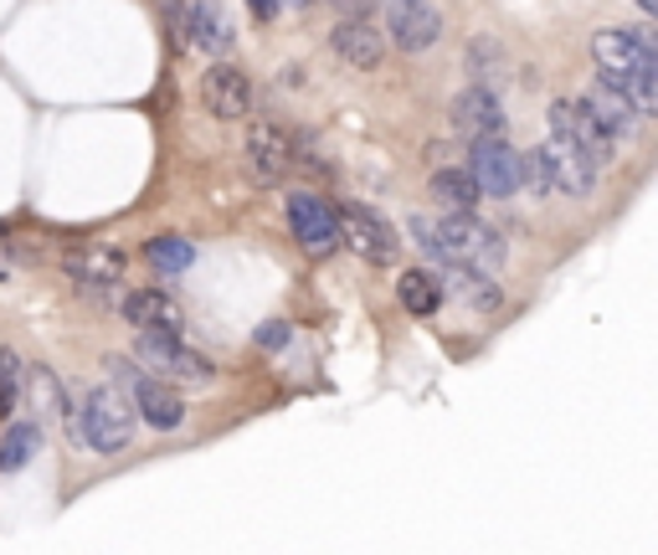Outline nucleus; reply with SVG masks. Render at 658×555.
<instances>
[{
  "instance_id": "obj_1",
  "label": "nucleus",
  "mask_w": 658,
  "mask_h": 555,
  "mask_svg": "<svg viewBox=\"0 0 658 555\" xmlns=\"http://www.w3.org/2000/svg\"><path fill=\"white\" fill-rule=\"evenodd\" d=\"M412 242L427 257H437L443 268H474V273H499L505 268V237L484 226L474 211H448L443 222L433 216H412Z\"/></svg>"
},
{
  "instance_id": "obj_2",
  "label": "nucleus",
  "mask_w": 658,
  "mask_h": 555,
  "mask_svg": "<svg viewBox=\"0 0 658 555\" xmlns=\"http://www.w3.org/2000/svg\"><path fill=\"white\" fill-rule=\"evenodd\" d=\"M67 412V437L93 452H124L135 442V402L119 386H83L62 396Z\"/></svg>"
},
{
  "instance_id": "obj_3",
  "label": "nucleus",
  "mask_w": 658,
  "mask_h": 555,
  "mask_svg": "<svg viewBox=\"0 0 658 555\" xmlns=\"http://www.w3.org/2000/svg\"><path fill=\"white\" fill-rule=\"evenodd\" d=\"M104 365H108V375H114V386H119L124 396L135 402V412L150 421V427L170 433V427H180V421H185V402H180L176 391L164 386L160 375H145L135 361H129V355H108Z\"/></svg>"
},
{
  "instance_id": "obj_4",
  "label": "nucleus",
  "mask_w": 658,
  "mask_h": 555,
  "mask_svg": "<svg viewBox=\"0 0 658 555\" xmlns=\"http://www.w3.org/2000/svg\"><path fill=\"white\" fill-rule=\"evenodd\" d=\"M62 268H67V278H73V288L83 293V299L119 303L124 273H129V257H124L119 247H108V242H88V247H73Z\"/></svg>"
},
{
  "instance_id": "obj_5",
  "label": "nucleus",
  "mask_w": 658,
  "mask_h": 555,
  "mask_svg": "<svg viewBox=\"0 0 658 555\" xmlns=\"http://www.w3.org/2000/svg\"><path fill=\"white\" fill-rule=\"evenodd\" d=\"M135 361H145L150 375H160V381H211V361L195 355L180 340V330H139Z\"/></svg>"
},
{
  "instance_id": "obj_6",
  "label": "nucleus",
  "mask_w": 658,
  "mask_h": 555,
  "mask_svg": "<svg viewBox=\"0 0 658 555\" xmlns=\"http://www.w3.org/2000/svg\"><path fill=\"white\" fill-rule=\"evenodd\" d=\"M284 206H288V226H294V237H299V247L309 257H329V253H340V247H344L340 216H335V206H329L325 195L294 191Z\"/></svg>"
},
{
  "instance_id": "obj_7",
  "label": "nucleus",
  "mask_w": 658,
  "mask_h": 555,
  "mask_svg": "<svg viewBox=\"0 0 658 555\" xmlns=\"http://www.w3.org/2000/svg\"><path fill=\"white\" fill-rule=\"evenodd\" d=\"M335 216H340V237L350 242V247H355L365 263H396V253H402V237H396V226H391L375 206L344 201Z\"/></svg>"
},
{
  "instance_id": "obj_8",
  "label": "nucleus",
  "mask_w": 658,
  "mask_h": 555,
  "mask_svg": "<svg viewBox=\"0 0 658 555\" xmlns=\"http://www.w3.org/2000/svg\"><path fill=\"white\" fill-rule=\"evenodd\" d=\"M592 57L602 62V73H658L654 36L644 26H602L592 36Z\"/></svg>"
},
{
  "instance_id": "obj_9",
  "label": "nucleus",
  "mask_w": 658,
  "mask_h": 555,
  "mask_svg": "<svg viewBox=\"0 0 658 555\" xmlns=\"http://www.w3.org/2000/svg\"><path fill=\"white\" fill-rule=\"evenodd\" d=\"M545 119H551V135H555V139H566V145H576V150H582L597 170L617 154V139L607 135V129H602V124L592 119V114H586L582 98H576V104H571V98H555Z\"/></svg>"
},
{
  "instance_id": "obj_10",
  "label": "nucleus",
  "mask_w": 658,
  "mask_h": 555,
  "mask_svg": "<svg viewBox=\"0 0 658 555\" xmlns=\"http://www.w3.org/2000/svg\"><path fill=\"white\" fill-rule=\"evenodd\" d=\"M468 175L479 181L484 195L509 201V195H520V150H509L505 135L474 139V150H468Z\"/></svg>"
},
{
  "instance_id": "obj_11",
  "label": "nucleus",
  "mask_w": 658,
  "mask_h": 555,
  "mask_svg": "<svg viewBox=\"0 0 658 555\" xmlns=\"http://www.w3.org/2000/svg\"><path fill=\"white\" fill-rule=\"evenodd\" d=\"M535 154H540V170H545L551 195H571V201H582V195L597 191V166H592L576 145H566V139L551 135Z\"/></svg>"
},
{
  "instance_id": "obj_12",
  "label": "nucleus",
  "mask_w": 658,
  "mask_h": 555,
  "mask_svg": "<svg viewBox=\"0 0 658 555\" xmlns=\"http://www.w3.org/2000/svg\"><path fill=\"white\" fill-rule=\"evenodd\" d=\"M386 36L396 52H427V46L443 42V11L433 0H391L386 11Z\"/></svg>"
},
{
  "instance_id": "obj_13",
  "label": "nucleus",
  "mask_w": 658,
  "mask_h": 555,
  "mask_svg": "<svg viewBox=\"0 0 658 555\" xmlns=\"http://www.w3.org/2000/svg\"><path fill=\"white\" fill-rule=\"evenodd\" d=\"M176 26L185 31V46L206 52V57H226L237 46V21L222 0H191V11L180 15Z\"/></svg>"
},
{
  "instance_id": "obj_14",
  "label": "nucleus",
  "mask_w": 658,
  "mask_h": 555,
  "mask_svg": "<svg viewBox=\"0 0 658 555\" xmlns=\"http://www.w3.org/2000/svg\"><path fill=\"white\" fill-rule=\"evenodd\" d=\"M201 98H206V108L222 124H237L253 114V83H247V73L232 67V62H216V67L201 73Z\"/></svg>"
},
{
  "instance_id": "obj_15",
  "label": "nucleus",
  "mask_w": 658,
  "mask_h": 555,
  "mask_svg": "<svg viewBox=\"0 0 658 555\" xmlns=\"http://www.w3.org/2000/svg\"><path fill=\"white\" fill-rule=\"evenodd\" d=\"M242 160H247V175L257 185H284L288 181V135L278 124H253L247 129V145H242Z\"/></svg>"
},
{
  "instance_id": "obj_16",
  "label": "nucleus",
  "mask_w": 658,
  "mask_h": 555,
  "mask_svg": "<svg viewBox=\"0 0 658 555\" xmlns=\"http://www.w3.org/2000/svg\"><path fill=\"white\" fill-rule=\"evenodd\" d=\"M448 114H453V129H458V135H468V139L505 135V108H499V98H494L489 83H474V88H464L448 104Z\"/></svg>"
},
{
  "instance_id": "obj_17",
  "label": "nucleus",
  "mask_w": 658,
  "mask_h": 555,
  "mask_svg": "<svg viewBox=\"0 0 658 555\" xmlns=\"http://www.w3.org/2000/svg\"><path fill=\"white\" fill-rule=\"evenodd\" d=\"M329 46H335V57L360 67V73H371L375 62L386 57V36H381L371 15H344L340 26L329 31Z\"/></svg>"
},
{
  "instance_id": "obj_18",
  "label": "nucleus",
  "mask_w": 658,
  "mask_h": 555,
  "mask_svg": "<svg viewBox=\"0 0 658 555\" xmlns=\"http://www.w3.org/2000/svg\"><path fill=\"white\" fill-rule=\"evenodd\" d=\"M582 108H586V114H592V119H597L613 139L638 135V124H644V114H638V108H633L628 98H623V93L607 83V77H597V83L582 93Z\"/></svg>"
},
{
  "instance_id": "obj_19",
  "label": "nucleus",
  "mask_w": 658,
  "mask_h": 555,
  "mask_svg": "<svg viewBox=\"0 0 658 555\" xmlns=\"http://www.w3.org/2000/svg\"><path fill=\"white\" fill-rule=\"evenodd\" d=\"M119 309L135 330H180V303L164 293V288H135V293H119Z\"/></svg>"
},
{
  "instance_id": "obj_20",
  "label": "nucleus",
  "mask_w": 658,
  "mask_h": 555,
  "mask_svg": "<svg viewBox=\"0 0 658 555\" xmlns=\"http://www.w3.org/2000/svg\"><path fill=\"white\" fill-rule=\"evenodd\" d=\"M443 273L433 268H406L402 278H396V299H402V309H412L417 319H433L437 309H443Z\"/></svg>"
},
{
  "instance_id": "obj_21",
  "label": "nucleus",
  "mask_w": 658,
  "mask_h": 555,
  "mask_svg": "<svg viewBox=\"0 0 658 555\" xmlns=\"http://www.w3.org/2000/svg\"><path fill=\"white\" fill-rule=\"evenodd\" d=\"M433 201H437L443 211H479L484 191H479V181H474L468 170L437 166V170H433Z\"/></svg>"
},
{
  "instance_id": "obj_22",
  "label": "nucleus",
  "mask_w": 658,
  "mask_h": 555,
  "mask_svg": "<svg viewBox=\"0 0 658 555\" xmlns=\"http://www.w3.org/2000/svg\"><path fill=\"white\" fill-rule=\"evenodd\" d=\"M443 288H453L464 303H474L479 314H494L499 303H505V293H499V284H494V273H474V268H448V278H443Z\"/></svg>"
},
{
  "instance_id": "obj_23",
  "label": "nucleus",
  "mask_w": 658,
  "mask_h": 555,
  "mask_svg": "<svg viewBox=\"0 0 658 555\" xmlns=\"http://www.w3.org/2000/svg\"><path fill=\"white\" fill-rule=\"evenodd\" d=\"M42 448V427L36 421H11L6 437H0V473H15V468H26Z\"/></svg>"
},
{
  "instance_id": "obj_24",
  "label": "nucleus",
  "mask_w": 658,
  "mask_h": 555,
  "mask_svg": "<svg viewBox=\"0 0 658 555\" xmlns=\"http://www.w3.org/2000/svg\"><path fill=\"white\" fill-rule=\"evenodd\" d=\"M145 263L155 273H164V278H176V273H185L195 263V247L185 237H150L145 242Z\"/></svg>"
},
{
  "instance_id": "obj_25",
  "label": "nucleus",
  "mask_w": 658,
  "mask_h": 555,
  "mask_svg": "<svg viewBox=\"0 0 658 555\" xmlns=\"http://www.w3.org/2000/svg\"><path fill=\"white\" fill-rule=\"evenodd\" d=\"M288 166L309 170V175H319V181H329V175H335V160H325V150H319L309 135H304V139H288Z\"/></svg>"
},
{
  "instance_id": "obj_26",
  "label": "nucleus",
  "mask_w": 658,
  "mask_h": 555,
  "mask_svg": "<svg viewBox=\"0 0 658 555\" xmlns=\"http://www.w3.org/2000/svg\"><path fill=\"white\" fill-rule=\"evenodd\" d=\"M21 386H26V371L15 361L11 350H0V412H11L21 402Z\"/></svg>"
},
{
  "instance_id": "obj_27",
  "label": "nucleus",
  "mask_w": 658,
  "mask_h": 555,
  "mask_svg": "<svg viewBox=\"0 0 658 555\" xmlns=\"http://www.w3.org/2000/svg\"><path fill=\"white\" fill-rule=\"evenodd\" d=\"M499 67H505V52L489 42V36H479V42L468 46V73L479 77V83H489V77H499Z\"/></svg>"
},
{
  "instance_id": "obj_28",
  "label": "nucleus",
  "mask_w": 658,
  "mask_h": 555,
  "mask_svg": "<svg viewBox=\"0 0 658 555\" xmlns=\"http://www.w3.org/2000/svg\"><path fill=\"white\" fill-rule=\"evenodd\" d=\"M31 396H36V406H46V412H57L62 406V386H57V375L52 371H31Z\"/></svg>"
},
{
  "instance_id": "obj_29",
  "label": "nucleus",
  "mask_w": 658,
  "mask_h": 555,
  "mask_svg": "<svg viewBox=\"0 0 658 555\" xmlns=\"http://www.w3.org/2000/svg\"><path fill=\"white\" fill-rule=\"evenodd\" d=\"M288 334H294V330H288V319H268V324L257 330V345H263V350H284Z\"/></svg>"
},
{
  "instance_id": "obj_30",
  "label": "nucleus",
  "mask_w": 658,
  "mask_h": 555,
  "mask_svg": "<svg viewBox=\"0 0 658 555\" xmlns=\"http://www.w3.org/2000/svg\"><path fill=\"white\" fill-rule=\"evenodd\" d=\"M247 11H253L257 21H273V15L284 11V0H247Z\"/></svg>"
},
{
  "instance_id": "obj_31",
  "label": "nucleus",
  "mask_w": 658,
  "mask_h": 555,
  "mask_svg": "<svg viewBox=\"0 0 658 555\" xmlns=\"http://www.w3.org/2000/svg\"><path fill=\"white\" fill-rule=\"evenodd\" d=\"M335 11H344V15H371V6L375 0H329Z\"/></svg>"
},
{
  "instance_id": "obj_32",
  "label": "nucleus",
  "mask_w": 658,
  "mask_h": 555,
  "mask_svg": "<svg viewBox=\"0 0 658 555\" xmlns=\"http://www.w3.org/2000/svg\"><path fill=\"white\" fill-rule=\"evenodd\" d=\"M160 6H164L170 15H180V6H185V0H160Z\"/></svg>"
},
{
  "instance_id": "obj_33",
  "label": "nucleus",
  "mask_w": 658,
  "mask_h": 555,
  "mask_svg": "<svg viewBox=\"0 0 658 555\" xmlns=\"http://www.w3.org/2000/svg\"><path fill=\"white\" fill-rule=\"evenodd\" d=\"M638 6H644V11H658V0H638Z\"/></svg>"
},
{
  "instance_id": "obj_34",
  "label": "nucleus",
  "mask_w": 658,
  "mask_h": 555,
  "mask_svg": "<svg viewBox=\"0 0 658 555\" xmlns=\"http://www.w3.org/2000/svg\"><path fill=\"white\" fill-rule=\"evenodd\" d=\"M284 6H294V11H299V6H309V0H284Z\"/></svg>"
},
{
  "instance_id": "obj_35",
  "label": "nucleus",
  "mask_w": 658,
  "mask_h": 555,
  "mask_svg": "<svg viewBox=\"0 0 658 555\" xmlns=\"http://www.w3.org/2000/svg\"><path fill=\"white\" fill-rule=\"evenodd\" d=\"M0 278H6V268H0Z\"/></svg>"
}]
</instances>
